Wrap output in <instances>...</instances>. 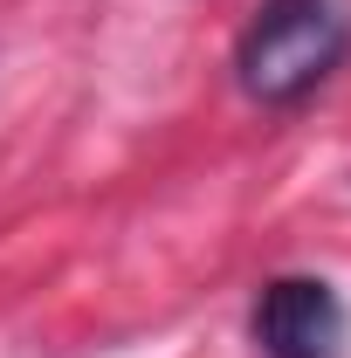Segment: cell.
<instances>
[{
  "label": "cell",
  "instance_id": "1",
  "mask_svg": "<svg viewBox=\"0 0 351 358\" xmlns=\"http://www.w3.org/2000/svg\"><path fill=\"white\" fill-rule=\"evenodd\" d=\"M345 42L351 35H345L338 0H268L255 14V28L241 35V55H234L241 90L262 103H296L317 76L338 69Z\"/></svg>",
  "mask_w": 351,
  "mask_h": 358
},
{
  "label": "cell",
  "instance_id": "2",
  "mask_svg": "<svg viewBox=\"0 0 351 358\" xmlns=\"http://www.w3.org/2000/svg\"><path fill=\"white\" fill-rule=\"evenodd\" d=\"M351 310L324 275H282L255 303V345L262 358H345Z\"/></svg>",
  "mask_w": 351,
  "mask_h": 358
}]
</instances>
